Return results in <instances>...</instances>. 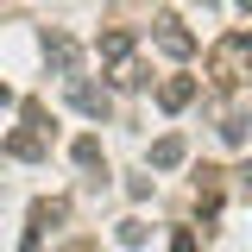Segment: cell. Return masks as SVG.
<instances>
[{"label": "cell", "instance_id": "cell-5", "mask_svg": "<svg viewBox=\"0 0 252 252\" xmlns=\"http://www.w3.org/2000/svg\"><path fill=\"white\" fill-rule=\"evenodd\" d=\"M177 158H183V139H158L152 145V164H177Z\"/></svg>", "mask_w": 252, "mask_h": 252}, {"label": "cell", "instance_id": "cell-6", "mask_svg": "<svg viewBox=\"0 0 252 252\" xmlns=\"http://www.w3.org/2000/svg\"><path fill=\"white\" fill-rule=\"evenodd\" d=\"M240 6H252V0H240Z\"/></svg>", "mask_w": 252, "mask_h": 252}, {"label": "cell", "instance_id": "cell-1", "mask_svg": "<svg viewBox=\"0 0 252 252\" xmlns=\"http://www.w3.org/2000/svg\"><path fill=\"white\" fill-rule=\"evenodd\" d=\"M215 76L220 82H252V38L246 32H233V38L215 51Z\"/></svg>", "mask_w": 252, "mask_h": 252}, {"label": "cell", "instance_id": "cell-2", "mask_svg": "<svg viewBox=\"0 0 252 252\" xmlns=\"http://www.w3.org/2000/svg\"><path fill=\"white\" fill-rule=\"evenodd\" d=\"M158 101L177 114V107H189V101H195V82H189V76H177V82H164V89H158Z\"/></svg>", "mask_w": 252, "mask_h": 252}, {"label": "cell", "instance_id": "cell-3", "mask_svg": "<svg viewBox=\"0 0 252 252\" xmlns=\"http://www.w3.org/2000/svg\"><path fill=\"white\" fill-rule=\"evenodd\" d=\"M69 101H76L82 114H107V94H101V89H89V82H76V89H69Z\"/></svg>", "mask_w": 252, "mask_h": 252}, {"label": "cell", "instance_id": "cell-4", "mask_svg": "<svg viewBox=\"0 0 252 252\" xmlns=\"http://www.w3.org/2000/svg\"><path fill=\"white\" fill-rule=\"evenodd\" d=\"M126 51H132V38H126V32H101V57H114V63H120Z\"/></svg>", "mask_w": 252, "mask_h": 252}]
</instances>
